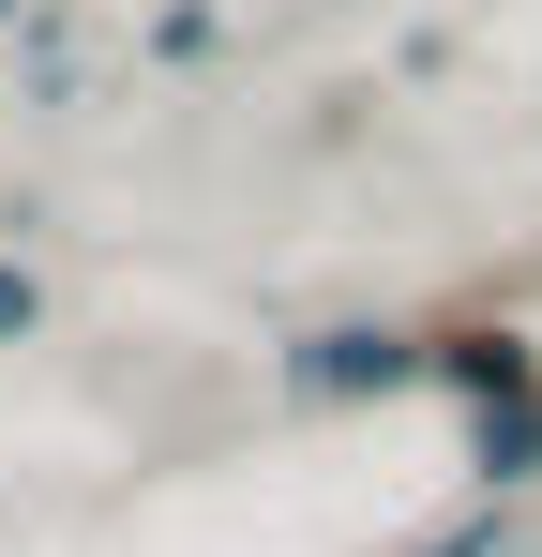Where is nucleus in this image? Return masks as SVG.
Segmentation results:
<instances>
[{
    "instance_id": "2",
    "label": "nucleus",
    "mask_w": 542,
    "mask_h": 557,
    "mask_svg": "<svg viewBox=\"0 0 542 557\" xmlns=\"http://www.w3.org/2000/svg\"><path fill=\"white\" fill-rule=\"evenodd\" d=\"M0 332H30V272H0Z\"/></svg>"
},
{
    "instance_id": "1",
    "label": "nucleus",
    "mask_w": 542,
    "mask_h": 557,
    "mask_svg": "<svg viewBox=\"0 0 542 557\" xmlns=\"http://www.w3.org/2000/svg\"><path fill=\"white\" fill-rule=\"evenodd\" d=\"M301 376H317V392H361V376H407V347H392V332H332Z\"/></svg>"
}]
</instances>
